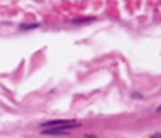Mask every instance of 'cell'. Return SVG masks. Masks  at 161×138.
Listing matches in <instances>:
<instances>
[{
    "instance_id": "cell-4",
    "label": "cell",
    "mask_w": 161,
    "mask_h": 138,
    "mask_svg": "<svg viewBox=\"0 0 161 138\" xmlns=\"http://www.w3.org/2000/svg\"><path fill=\"white\" fill-rule=\"evenodd\" d=\"M153 138H155V137H153Z\"/></svg>"
},
{
    "instance_id": "cell-1",
    "label": "cell",
    "mask_w": 161,
    "mask_h": 138,
    "mask_svg": "<svg viewBox=\"0 0 161 138\" xmlns=\"http://www.w3.org/2000/svg\"><path fill=\"white\" fill-rule=\"evenodd\" d=\"M76 124L73 120H53V121H47L44 124V127H56V128H70V127H76Z\"/></svg>"
},
{
    "instance_id": "cell-2",
    "label": "cell",
    "mask_w": 161,
    "mask_h": 138,
    "mask_svg": "<svg viewBox=\"0 0 161 138\" xmlns=\"http://www.w3.org/2000/svg\"><path fill=\"white\" fill-rule=\"evenodd\" d=\"M43 134L44 135H61V134H66V131L61 128H53V130H44Z\"/></svg>"
},
{
    "instance_id": "cell-3",
    "label": "cell",
    "mask_w": 161,
    "mask_h": 138,
    "mask_svg": "<svg viewBox=\"0 0 161 138\" xmlns=\"http://www.w3.org/2000/svg\"><path fill=\"white\" fill-rule=\"evenodd\" d=\"M157 111H158V113H161V106L158 107V108H157Z\"/></svg>"
}]
</instances>
